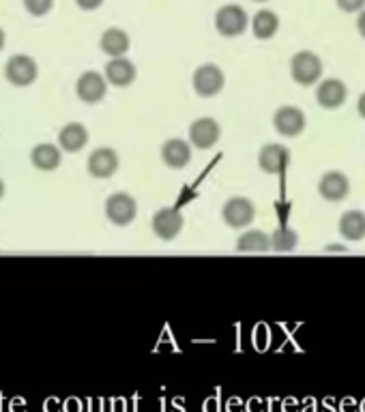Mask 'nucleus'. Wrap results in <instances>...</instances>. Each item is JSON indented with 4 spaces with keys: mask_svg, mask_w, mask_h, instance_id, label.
<instances>
[{
    "mask_svg": "<svg viewBox=\"0 0 365 412\" xmlns=\"http://www.w3.org/2000/svg\"><path fill=\"white\" fill-rule=\"evenodd\" d=\"M322 71H325L322 60L314 52L303 50L290 58V75L299 87H314L322 77Z\"/></svg>",
    "mask_w": 365,
    "mask_h": 412,
    "instance_id": "1",
    "label": "nucleus"
},
{
    "mask_svg": "<svg viewBox=\"0 0 365 412\" xmlns=\"http://www.w3.org/2000/svg\"><path fill=\"white\" fill-rule=\"evenodd\" d=\"M191 87H193V91H196L198 97L210 99V97H215V95H219V93L224 91V87H226V75H224V71L219 69L217 65L206 62V65H200L193 71Z\"/></svg>",
    "mask_w": 365,
    "mask_h": 412,
    "instance_id": "2",
    "label": "nucleus"
},
{
    "mask_svg": "<svg viewBox=\"0 0 365 412\" xmlns=\"http://www.w3.org/2000/svg\"><path fill=\"white\" fill-rule=\"evenodd\" d=\"M247 26H249V18L245 9L239 5H226L215 13V28L222 37H228V39L239 37L247 30Z\"/></svg>",
    "mask_w": 365,
    "mask_h": 412,
    "instance_id": "3",
    "label": "nucleus"
},
{
    "mask_svg": "<svg viewBox=\"0 0 365 412\" xmlns=\"http://www.w3.org/2000/svg\"><path fill=\"white\" fill-rule=\"evenodd\" d=\"M135 215H137V202L131 194L116 191L106 200V217L110 219V223L125 228L135 219Z\"/></svg>",
    "mask_w": 365,
    "mask_h": 412,
    "instance_id": "4",
    "label": "nucleus"
},
{
    "mask_svg": "<svg viewBox=\"0 0 365 412\" xmlns=\"http://www.w3.org/2000/svg\"><path fill=\"white\" fill-rule=\"evenodd\" d=\"M222 219L230 228L243 230V228H247V226L254 223V219H256V206H254V202L249 198L235 196V198L226 200V204L222 206Z\"/></svg>",
    "mask_w": 365,
    "mask_h": 412,
    "instance_id": "5",
    "label": "nucleus"
},
{
    "mask_svg": "<svg viewBox=\"0 0 365 412\" xmlns=\"http://www.w3.org/2000/svg\"><path fill=\"white\" fill-rule=\"evenodd\" d=\"M37 75H39V67L30 56L16 54L5 65V77H7V82L11 87H18V89L30 87L33 82L37 79Z\"/></svg>",
    "mask_w": 365,
    "mask_h": 412,
    "instance_id": "6",
    "label": "nucleus"
},
{
    "mask_svg": "<svg viewBox=\"0 0 365 412\" xmlns=\"http://www.w3.org/2000/svg\"><path fill=\"white\" fill-rule=\"evenodd\" d=\"M308 118L305 112L297 106H281L273 114V127L283 138H297L305 131Z\"/></svg>",
    "mask_w": 365,
    "mask_h": 412,
    "instance_id": "7",
    "label": "nucleus"
},
{
    "mask_svg": "<svg viewBox=\"0 0 365 412\" xmlns=\"http://www.w3.org/2000/svg\"><path fill=\"white\" fill-rule=\"evenodd\" d=\"M219 140H222V125H219L215 118L202 116L189 125V144L191 146H196L200 150H208Z\"/></svg>",
    "mask_w": 365,
    "mask_h": 412,
    "instance_id": "8",
    "label": "nucleus"
},
{
    "mask_svg": "<svg viewBox=\"0 0 365 412\" xmlns=\"http://www.w3.org/2000/svg\"><path fill=\"white\" fill-rule=\"evenodd\" d=\"M185 226V217L179 208H172V206H166V208H159L155 215H153V221H151V228H153V234L162 240H174L181 230Z\"/></svg>",
    "mask_w": 365,
    "mask_h": 412,
    "instance_id": "9",
    "label": "nucleus"
},
{
    "mask_svg": "<svg viewBox=\"0 0 365 412\" xmlns=\"http://www.w3.org/2000/svg\"><path fill=\"white\" fill-rule=\"evenodd\" d=\"M118 166H120V159H118V152L114 148H97L89 155V161H86V170L93 179H112L116 172H118Z\"/></svg>",
    "mask_w": 365,
    "mask_h": 412,
    "instance_id": "10",
    "label": "nucleus"
},
{
    "mask_svg": "<svg viewBox=\"0 0 365 412\" xmlns=\"http://www.w3.org/2000/svg\"><path fill=\"white\" fill-rule=\"evenodd\" d=\"M108 93V79L97 71H84L76 82V95L82 104H99Z\"/></svg>",
    "mask_w": 365,
    "mask_h": 412,
    "instance_id": "11",
    "label": "nucleus"
},
{
    "mask_svg": "<svg viewBox=\"0 0 365 412\" xmlns=\"http://www.w3.org/2000/svg\"><path fill=\"white\" fill-rule=\"evenodd\" d=\"M346 99H348V87L337 77L322 79L316 89V104L322 110H339L346 104Z\"/></svg>",
    "mask_w": 365,
    "mask_h": 412,
    "instance_id": "12",
    "label": "nucleus"
},
{
    "mask_svg": "<svg viewBox=\"0 0 365 412\" xmlns=\"http://www.w3.org/2000/svg\"><path fill=\"white\" fill-rule=\"evenodd\" d=\"M290 163V148L283 144H264L258 152V166L266 174H283Z\"/></svg>",
    "mask_w": 365,
    "mask_h": 412,
    "instance_id": "13",
    "label": "nucleus"
},
{
    "mask_svg": "<svg viewBox=\"0 0 365 412\" xmlns=\"http://www.w3.org/2000/svg\"><path fill=\"white\" fill-rule=\"evenodd\" d=\"M159 155L170 170H183L191 163V144L181 138H170L164 142Z\"/></svg>",
    "mask_w": 365,
    "mask_h": 412,
    "instance_id": "14",
    "label": "nucleus"
},
{
    "mask_svg": "<svg viewBox=\"0 0 365 412\" xmlns=\"http://www.w3.org/2000/svg\"><path fill=\"white\" fill-rule=\"evenodd\" d=\"M318 194L327 202H342L350 194V181L342 172H327L318 181Z\"/></svg>",
    "mask_w": 365,
    "mask_h": 412,
    "instance_id": "15",
    "label": "nucleus"
},
{
    "mask_svg": "<svg viewBox=\"0 0 365 412\" xmlns=\"http://www.w3.org/2000/svg\"><path fill=\"white\" fill-rule=\"evenodd\" d=\"M137 77V69L135 65L120 56V58H112L108 65H106V79H108V84L112 87H118V89H125L129 84H133Z\"/></svg>",
    "mask_w": 365,
    "mask_h": 412,
    "instance_id": "16",
    "label": "nucleus"
},
{
    "mask_svg": "<svg viewBox=\"0 0 365 412\" xmlns=\"http://www.w3.org/2000/svg\"><path fill=\"white\" fill-rule=\"evenodd\" d=\"M30 163L41 172H54L62 163V152L54 144H37L30 150Z\"/></svg>",
    "mask_w": 365,
    "mask_h": 412,
    "instance_id": "17",
    "label": "nucleus"
},
{
    "mask_svg": "<svg viewBox=\"0 0 365 412\" xmlns=\"http://www.w3.org/2000/svg\"><path fill=\"white\" fill-rule=\"evenodd\" d=\"M58 144L64 152H78L89 144V131L82 123H69L58 131Z\"/></svg>",
    "mask_w": 365,
    "mask_h": 412,
    "instance_id": "18",
    "label": "nucleus"
},
{
    "mask_svg": "<svg viewBox=\"0 0 365 412\" xmlns=\"http://www.w3.org/2000/svg\"><path fill=\"white\" fill-rule=\"evenodd\" d=\"M131 41H129V35L123 30V28H108L101 39H99V48L103 54H108L110 58H120L127 54Z\"/></svg>",
    "mask_w": 365,
    "mask_h": 412,
    "instance_id": "19",
    "label": "nucleus"
},
{
    "mask_svg": "<svg viewBox=\"0 0 365 412\" xmlns=\"http://www.w3.org/2000/svg\"><path fill=\"white\" fill-rule=\"evenodd\" d=\"M271 247V236L262 230H247L237 238V252L241 254H266Z\"/></svg>",
    "mask_w": 365,
    "mask_h": 412,
    "instance_id": "20",
    "label": "nucleus"
},
{
    "mask_svg": "<svg viewBox=\"0 0 365 412\" xmlns=\"http://www.w3.org/2000/svg\"><path fill=\"white\" fill-rule=\"evenodd\" d=\"M339 234L346 240L365 238V213L363 211H346L339 217Z\"/></svg>",
    "mask_w": 365,
    "mask_h": 412,
    "instance_id": "21",
    "label": "nucleus"
},
{
    "mask_svg": "<svg viewBox=\"0 0 365 412\" xmlns=\"http://www.w3.org/2000/svg\"><path fill=\"white\" fill-rule=\"evenodd\" d=\"M252 30H254V37L260 39V41H269L275 37V33L279 30V18L275 11L271 9H262L254 16L252 20Z\"/></svg>",
    "mask_w": 365,
    "mask_h": 412,
    "instance_id": "22",
    "label": "nucleus"
},
{
    "mask_svg": "<svg viewBox=\"0 0 365 412\" xmlns=\"http://www.w3.org/2000/svg\"><path fill=\"white\" fill-rule=\"evenodd\" d=\"M299 243V234L290 228H277L271 236V247L275 252H292Z\"/></svg>",
    "mask_w": 365,
    "mask_h": 412,
    "instance_id": "23",
    "label": "nucleus"
},
{
    "mask_svg": "<svg viewBox=\"0 0 365 412\" xmlns=\"http://www.w3.org/2000/svg\"><path fill=\"white\" fill-rule=\"evenodd\" d=\"M52 7H54V0H24V9L35 18L50 13Z\"/></svg>",
    "mask_w": 365,
    "mask_h": 412,
    "instance_id": "24",
    "label": "nucleus"
},
{
    "mask_svg": "<svg viewBox=\"0 0 365 412\" xmlns=\"http://www.w3.org/2000/svg\"><path fill=\"white\" fill-rule=\"evenodd\" d=\"M335 3L344 13H356L365 7V0H335Z\"/></svg>",
    "mask_w": 365,
    "mask_h": 412,
    "instance_id": "25",
    "label": "nucleus"
},
{
    "mask_svg": "<svg viewBox=\"0 0 365 412\" xmlns=\"http://www.w3.org/2000/svg\"><path fill=\"white\" fill-rule=\"evenodd\" d=\"M76 5L84 11H95L103 5V0H76Z\"/></svg>",
    "mask_w": 365,
    "mask_h": 412,
    "instance_id": "26",
    "label": "nucleus"
},
{
    "mask_svg": "<svg viewBox=\"0 0 365 412\" xmlns=\"http://www.w3.org/2000/svg\"><path fill=\"white\" fill-rule=\"evenodd\" d=\"M62 410L64 412H82V401L80 399H67L62 403Z\"/></svg>",
    "mask_w": 365,
    "mask_h": 412,
    "instance_id": "27",
    "label": "nucleus"
},
{
    "mask_svg": "<svg viewBox=\"0 0 365 412\" xmlns=\"http://www.w3.org/2000/svg\"><path fill=\"white\" fill-rule=\"evenodd\" d=\"M204 412H219V399H217V397L206 399V403H204Z\"/></svg>",
    "mask_w": 365,
    "mask_h": 412,
    "instance_id": "28",
    "label": "nucleus"
},
{
    "mask_svg": "<svg viewBox=\"0 0 365 412\" xmlns=\"http://www.w3.org/2000/svg\"><path fill=\"white\" fill-rule=\"evenodd\" d=\"M45 412H60V401L58 399H47L45 406H43Z\"/></svg>",
    "mask_w": 365,
    "mask_h": 412,
    "instance_id": "29",
    "label": "nucleus"
},
{
    "mask_svg": "<svg viewBox=\"0 0 365 412\" xmlns=\"http://www.w3.org/2000/svg\"><path fill=\"white\" fill-rule=\"evenodd\" d=\"M356 30H359V35L365 39V9L359 13V18H356Z\"/></svg>",
    "mask_w": 365,
    "mask_h": 412,
    "instance_id": "30",
    "label": "nucleus"
},
{
    "mask_svg": "<svg viewBox=\"0 0 365 412\" xmlns=\"http://www.w3.org/2000/svg\"><path fill=\"white\" fill-rule=\"evenodd\" d=\"M356 112H359V116L365 121V93H361V97H359V101H356Z\"/></svg>",
    "mask_w": 365,
    "mask_h": 412,
    "instance_id": "31",
    "label": "nucleus"
},
{
    "mask_svg": "<svg viewBox=\"0 0 365 412\" xmlns=\"http://www.w3.org/2000/svg\"><path fill=\"white\" fill-rule=\"evenodd\" d=\"M228 412H243V403L239 399H230L228 403Z\"/></svg>",
    "mask_w": 365,
    "mask_h": 412,
    "instance_id": "32",
    "label": "nucleus"
},
{
    "mask_svg": "<svg viewBox=\"0 0 365 412\" xmlns=\"http://www.w3.org/2000/svg\"><path fill=\"white\" fill-rule=\"evenodd\" d=\"M24 399H13L11 401V412H24Z\"/></svg>",
    "mask_w": 365,
    "mask_h": 412,
    "instance_id": "33",
    "label": "nucleus"
},
{
    "mask_svg": "<svg viewBox=\"0 0 365 412\" xmlns=\"http://www.w3.org/2000/svg\"><path fill=\"white\" fill-rule=\"evenodd\" d=\"M247 410H249V412H260V410H262V403H260L258 399H252V401L247 403Z\"/></svg>",
    "mask_w": 365,
    "mask_h": 412,
    "instance_id": "34",
    "label": "nucleus"
},
{
    "mask_svg": "<svg viewBox=\"0 0 365 412\" xmlns=\"http://www.w3.org/2000/svg\"><path fill=\"white\" fill-rule=\"evenodd\" d=\"M354 408H356V406H354L352 399H346V401L342 403V412H354Z\"/></svg>",
    "mask_w": 365,
    "mask_h": 412,
    "instance_id": "35",
    "label": "nucleus"
},
{
    "mask_svg": "<svg viewBox=\"0 0 365 412\" xmlns=\"http://www.w3.org/2000/svg\"><path fill=\"white\" fill-rule=\"evenodd\" d=\"M112 412H125V401L123 399H116L114 406H112Z\"/></svg>",
    "mask_w": 365,
    "mask_h": 412,
    "instance_id": "36",
    "label": "nucleus"
},
{
    "mask_svg": "<svg viewBox=\"0 0 365 412\" xmlns=\"http://www.w3.org/2000/svg\"><path fill=\"white\" fill-rule=\"evenodd\" d=\"M297 410V403L292 401V399H288L286 403H283V412H295Z\"/></svg>",
    "mask_w": 365,
    "mask_h": 412,
    "instance_id": "37",
    "label": "nucleus"
},
{
    "mask_svg": "<svg viewBox=\"0 0 365 412\" xmlns=\"http://www.w3.org/2000/svg\"><path fill=\"white\" fill-rule=\"evenodd\" d=\"M91 412H101V401H91Z\"/></svg>",
    "mask_w": 365,
    "mask_h": 412,
    "instance_id": "38",
    "label": "nucleus"
},
{
    "mask_svg": "<svg viewBox=\"0 0 365 412\" xmlns=\"http://www.w3.org/2000/svg\"><path fill=\"white\" fill-rule=\"evenodd\" d=\"M3 48H5V30L0 28V50H3Z\"/></svg>",
    "mask_w": 365,
    "mask_h": 412,
    "instance_id": "39",
    "label": "nucleus"
},
{
    "mask_svg": "<svg viewBox=\"0 0 365 412\" xmlns=\"http://www.w3.org/2000/svg\"><path fill=\"white\" fill-rule=\"evenodd\" d=\"M3 196H5V183H3V179H0V200H3Z\"/></svg>",
    "mask_w": 365,
    "mask_h": 412,
    "instance_id": "40",
    "label": "nucleus"
},
{
    "mask_svg": "<svg viewBox=\"0 0 365 412\" xmlns=\"http://www.w3.org/2000/svg\"><path fill=\"white\" fill-rule=\"evenodd\" d=\"M361 410H363V412H365V401H363V406H361Z\"/></svg>",
    "mask_w": 365,
    "mask_h": 412,
    "instance_id": "41",
    "label": "nucleus"
},
{
    "mask_svg": "<svg viewBox=\"0 0 365 412\" xmlns=\"http://www.w3.org/2000/svg\"><path fill=\"white\" fill-rule=\"evenodd\" d=\"M254 3H264V0H254Z\"/></svg>",
    "mask_w": 365,
    "mask_h": 412,
    "instance_id": "42",
    "label": "nucleus"
}]
</instances>
